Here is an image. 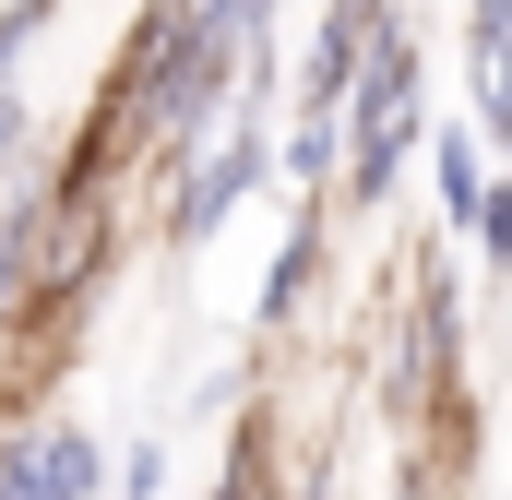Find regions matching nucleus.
Returning a JSON list of instances; mask_svg holds the SVG:
<instances>
[{
    "label": "nucleus",
    "instance_id": "nucleus-2",
    "mask_svg": "<svg viewBox=\"0 0 512 500\" xmlns=\"http://www.w3.org/2000/svg\"><path fill=\"white\" fill-rule=\"evenodd\" d=\"M453 393H477L465 381V286H453L441 239H417L393 262V298H382V429L417 441Z\"/></svg>",
    "mask_w": 512,
    "mask_h": 500
},
{
    "label": "nucleus",
    "instance_id": "nucleus-6",
    "mask_svg": "<svg viewBox=\"0 0 512 500\" xmlns=\"http://www.w3.org/2000/svg\"><path fill=\"white\" fill-rule=\"evenodd\" d=\"M334 179H346V108H286V131H274V191L286 203H334Z\"/></svg>",
    "mask_w": 512,
    "mask_h": 500
},
{
    "label": "nucleus",
    "instance_id": "nucleus-4",
    "mask_svg": "<svg viewBox=\"0 0 512 500\" xmlns=\"http://www.w3.org/2000/svg\"><path fill=\"white\" fill-rule=\"evenodd\" d=\"M334 203H286V239H274V262H262V298H251V322L262 334H298L310 310H322V286H334Z\"/></svg>",
    "mask_w": 512,
    "mask_h": 500
},
{
    "label": "nucleus",
    "instance_id": "nucleus-5",
    "mask_svg": "<svg viewBox=\"0 0 512 500\" xmlns=\"http://www.w3.org/2000/svg\"><path fill=\"white\" fill-rule=\"evenodd\" d=\"M417 167H429V191H441V227L465 239V227H477V203H489V179H501L489 131H477V120H429V155H417Z\"/></svg>",
    "mask_w": 512,
    "mask_h": 500
},
{
    "label": "nucleus",
    "instance_id": "nucleus-14",
    "mask_svg": "<svg viewBox=\"0 0 512 500\" xmlns=\"http://www.w3.org/2000/svg\"><path fill=\"white\" fill-rule=\"evenodd\" d=\"M12 322H24V274H0V346H12Z\"/></svg>",
    "mask_w": 512,
    "mask_h": 500
},
{
    "label": "nucleus",
    "instance_id": "nucleus-9",
    "mask_svg": "<svg viewBox=\"0 0 512 500\" xmlns=\"http://www.w3.org/2000/svg\"><path fill=\"white\" fill-rule=\"evenodd\" d=\"M60 12H72V0H0V72H12V84H24V60L60 36Z\"/></svg>",
    "mask_w": 512,
    "mask_h": 500
},
{
    "label": "nucleus",
    "instance_id": "nucleus-11",
    "mask_svg": "<svg viewBox=\"0 0 512 500\" xmlns=\"http://www.w3.org/2000/svg\"><path fill=\"white\" fill-rule=\"evenodd\" d=\"M465 239H477V274L501 286V274H512V179H489V203H477V227H465Z\"/></svg>",
    "mask_w": 512,
    "mask_h": 500
},
{
    "label": "nucleus",
    "instance_id": "nucleus-8",
    "mask_svg": "<svg viewBox=\"0 0 512 500\" xmlns=\"http://www.w3.org/2000/svg\"><path fill=\"white\" fill-rule=\"evenodd\" d=\"M167 477H179V453H167L155 429H143V441H120V453H108V500H167Z\"/></svg>",
    "mask_w": 512,
    "mask_h": 500
},
{
    "label": "nucleus",
    "instance_id": "nucleus-13",
    "mask_svg": "<svg viewBox=\"0 0 512 500\" xmlns=\"http://www.w3.org/2000/svg\"><path fill=\"white\" fill-rule=\"evenodd\" d=\"M382 12H405V0H322V24H358V36H370Z\"/></svg>",
    "mask_w": 512,
    "mask_h": 500
},
{
    "label": "nucleus",
    "instance_id": "nucleus-3",
    "mask_svg": "<svg viewBox=\"0 0 512 500\" xmlns=\"http://www.w3.org/2000/svg\"><path fill=\"white\" fill-rule=\"evenodd\" d=\"M262 191H274V131L239 108V120H227L191 167H179V179H167V191H155V250H179V262H191V250H215Z\"/></svg>",
    "mask_w": 512,
    "mask_h": 500
},
{
    "label": "nucleus",
    "instance_id": "nucleus-12",
    "mask_svg": "<svg viewBox=\"0 0 512 500\" xmlns=\"http://www.w3.org/2000/svg\"><path fill=\"white\" fill-rule=\"evenodd\" d=\"M24 167H36V96L0 72V179H24Z\"/></svg>",
    "mask_w": 512,
    "mask_h": 500
},
{
    "label": "nucleus",
    "instance_id": "nucleus-15",
    "mask_svg": "<svg viewBox=\"0 0 512 500\" xmlns=\"http://www.w3.org/2000/svg\"><path fill=\"white\" fill-rule=\"evenodd\" d=\"M0 500H48V489H36V477H12V453H0Z\"/></svg>",
    "mask_w": 512,
    "mask_h": 500
},
{
    "label": "nucleus",
    "instance_id": "nucleus-7",
    "mask_svg": "<svg viewBox=\"0 0 512 500\" xmlns=\"http://www.w3.org/2000/svg\"><path fill=\"white\" fill-rule=\"evenodd\" d=\"M215 500H286V405H239V441L215 465Z\"/></svg>",
    "mask_w": 512,
    "mask_h": 500
},
{
    "label": "nucleus",
    "instance_id": "nucleus-10",
    "mask_svg": "<svg viewBox=\"0 0 512 500\" xmlns=\"http://www.w3.org/2000/svg\"><path fill=\"white\" fill-rule=\"evenodd\" d=\"M512 48V0H453V60H501Z\"/></svg>",
    "mask_w": 512,
    "mask_h": 500
},
{
    "label": "nucleus",
    "instance_id": "nucleus-1",
    "mask_svg": "<svg viewBox=\"0 0 512 500\" xmlns=\"http://www.w3.org/2000/svg\"><path fill=\"white\" fill-rule=\"evenodd\" d=\"M417 155H429V24H417V12H382V24H370V60H358V96H346L334 227H382Z\"/></svg>",
    "mask_w": 512,
    "mask_h": 500
}]
</instances>
